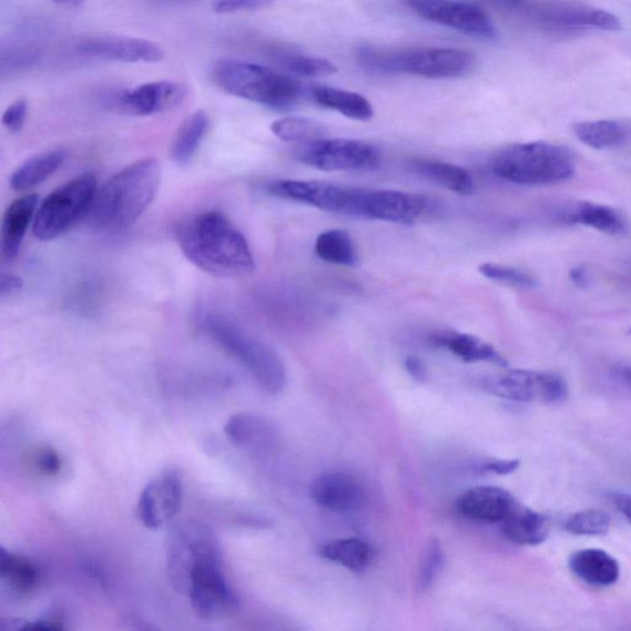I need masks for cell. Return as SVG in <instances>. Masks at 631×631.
Here are the masks:
<instances>
[{
  "label": "cell",
  "mask_w": 631,
  "mask_h": 631,
  "mask_svg": "<svg viewBox=\"0 0 631 631\" xmlns=\"http://www.w3.org/2000/svg\"><path fill=\"white\" fill-rule=\"evenodd\" d=\"M186 259L218 278H238L256 268L248 241L220 212H204L186 218L176 231Z\"/></svg>",
  "instance_id": "6da1fadb"
},
{
  "label": "cell",
  "mask_w": 631,
  "mask_h": 631,
  "mask_svg": "<svg viewBox=\"0 0 631 631\" xmlns=\"http://www.w3.org/2000/svg\"><path fill=\"white\" fill-rule=\"evenodd\" d=\"M162 180L161 165L143 159L116 173L96 191L88 216L99 231L124 232L145 214L156 197Z\"/></svg>",
  "instance_id": "7a4b0ae2"
},
{
  "label": "cell",
  "mask_w": 631,
  "mask_h": 631,
  "mask_svg": "<svg viewBox=\"0 0 631 631\" xmlns=\"http://www.w3.org/2000/svg\"><path fill=\"white\" fill-rule=\"evenodd\" d=\"M214 80L227 94L274 110L292 109L306 95L294 77L248 61H220Z\"/></svg>",
  "instance_id": "3957f363"
},
{
  "label": "cell",
  "mask_w": 631,
  "mask_h": 631,
  "mask_svg": "<svg viewBox=\"0 0 631 631\" xmlns=\"http://www.w3.org/2000/svg\"><path fill=\"white\" fill-rule=\"evenodd\" d=\"M492 171L519 185H551L567 182L576 173L573 152L546 141L516 143L495 154Z\"/></svg>",
  "instance_id": "277c9868"
},
{
  "label": "cell",
  "mask_w": 631,
  "mask_h": 631,
  "mask_svg": "<svg viewBox=\"0 0 631 631\" xmlns=\"http://www.w3.org/2000/svg\"><path fill=\"white\" fill-rule=\"evenodd\" d=\"M201 327L216 345L237 359L264 391L275 395L283 391L286 372L282 359L263 342L251 337L223 315L205 314Z\"/></svg>",
  "instance_id": "5b68a950"
},
{
  "label": "cell",
  "mask_w": 631,
  "mask_h": 631,
  "mask_svg": "<svg viewBox=\"0 0 631 631\" xmlns=\"http://www.w3.org/2000/svg\"><path fill=\"white\" fill-rule=\"evenodd\" d=\"M358 60L363 68L380 73H404L424 79H460L469 74L476 63L472 53L457 49H417L385 52L360 49Z\"/></svg>",
  "instance_id": "8992f818"
},
{
  "label": "cell",
  "mask_w": 631,
  "mask_h": 631,
  "mask_svg": "<svg viewBox=\"0 0 631 631\" xmlns=\"http://www.w3.org/2000/svg\"><path fill=\"white\" fill-rule=\"evenodd\" d=\"M96 191V180L91 173L77 175L59 186L38 208L32 234L40 241L60 237L90 213Z\"/></svg>",
  "instance_id": "52a82bcc"
},
{
  "label": "cell",
  "mask_w": 631,
  "mask_h": 631,
  "mask_svg": "<svg viewBox=\"0 0 631 631\" xmlns=\"http://www.w3.org/2000/svg\"><path fill=\"white\" fill-rule=\"evenodd\" d=\"M214 559H223V548L212 528L199 520H186L175 527L165 553L173 590L186 594L191 574L197 564Z\"/></svg>",
  "instance_id": "ba28073f"
},
{
  "label": "cell",
  "mask_w": 631,
  "mask_h": 631,
  "mask_svg": "<svg viewBox=\"0 0 631 631\" xmlns=\"http://www.w3.org/2000/svg\"><path fill=\"white\" fill-rule=\"evenodd\" d=\"M487 393L517 403L561 404L569 386L561 375L550 372L513 369L484 380Z\"/></svg>",
  "instance_id": "9c48e42d"
},
{
  "label": "cell",
  "mask_w": 631,
  "mask_h": 631,
  "mask_svg": "<svg viewBox=\"0 0 631 631\" xmlns=\"http://www.w3.org/2000/svg\"><path fill=\"white\" fill-rule=\"evenodd\" d=\"M223 562L224 559L204 561L191 574L186 596L202 619L214 620L237 612L238 598L225 578Z\"/></svg>",
  "instance_id": "30bf717a"
},
{
  "label": "cell",
  "mask_w": 631,
  "mask_h": 631,
  "mask_svg": "<svg viewBox=\"0 0 631 631\" xmlns=\"http://www.w3.org/2000/svg\"><path fill=\"white\" fill-rule=\"evenodd\" d=\"M297 159L319 171L350 172L374 169L379 162V152L358 140L324 139L302 146Z\"/></svg>",
  "instance_id": "8fae6325"
},
{
  "label": "cell",
  "mask_w": 631,
  "mask_h": 631,
  "mask_svg": "<svg viewBox=\"0 0 631 631\" xmlns=\"http://www.w3.org/2000/svg\"><path fill=\"white\" fill-rule=\"evenodd\" d=\"M267 192L286 201L303 203L327 213L357 216L359 190L318 181L282 180L267 185Z\"/></svg>",
  "instance_id": "7c38bea8"
},
{
  "label": "cell",
  "mask_w": 631,
  "mask_h": 631,
  "mask_svg": "<svg viewBox=\"0 0 631 631\" xmlns=\"http://www.w3.org/2000/svg\"><path fill=\"white\" fill-rule=\"evenodd\" d=\"M408 7L430 23L447 27L475 39L496 38L492 20L479 6L459 0H408Z\"/></svg>",
  "instance_id": "4fadbf2b"
},
{
  "label": "cell",
  "mask_w": 631,
  "mask_h": 631,
  "mask_svg": "<svg viewBox=\"0 0 631 631\" xmlns=\"http://www.w3.org/2000/svg\"><path fill=\"white\" fill-rule=\"evenodd\" d=\"M529 13L538 26L556 31H617L622 28L619 19L607 10L560 0L538 3Z\"/></svg>",
  "instance_id": "5bb4252c"
},
{
  "label": "cell",
  "mask_w": 631,
  "mask_h": 631,
  "mask_svg": "<svg viewBox=\"0 0 631 631\" xmlns=\"http://www.w3.org/2000/svg\"><path fill=\"white\" fill-rule=\"evenodd\" d=\"M183 505V481L176 471H165L143 489L138 503L141 523L159 529L171 522Z\"/></svg>",
  "instance_id": "9a60e30c"
},
{
  "label": "cell",
  "mask_w": 631,
  "mask_h": 631,
  "mask_svg": "<svg viewBox=\"0 0 631 631\" xmlns=\"http://www.w3.org/2000/svg\"><path fill=\"white\" fill-rule=\"evenodd\" d=\"M424 196L397 191L360 190L357 216L393 224H415L426 213Z\"/></svg>",
  "instance_id": "2e32d148"
},
{
  "label": "cell",
  "mask_w": 631,
  "mask_h": 631,
  "mask_svg": "<svg viewBox=\"0 0 631 631\" xmlns=\"http://www.w3.org/2000/svg\"><path fill=\"white\" fill-rule=\"evenodd\" d=\"M309 493L319 507L337 513L359 511L367 502V491L358 478L340 470L318 475Z\"/></svg>",
  "instance_id": "e0dca14e"
},
{
  "label": "cell",
  "mask_w": 631,
  "mask_h": 631,
  "mask_svg": "<svg viewBox=\"0 0 631 631\" xmlns=\"http://www.w3.org/2000/svg\"><path fill=\"white\" fill-rule=\"evenodd\" d=\"M79 49L85 57L123 63H159L165 57L160 43L129 37L88 39Z\"/></svg>",
  "instance_id": "ac0fdd59"
},
{
  "label": "cell",
  "mask_w": 631,
  "mask_h": 631,
  "mask_svg": "<svg viewBox=\"0 0 631 631\" xmlns=\"http://www.w3.org/2000/svg\"><path fill=\"white\" fill-rule=\"evenodd\" d=\"M185 88L172 81L143 83L121 93L118 103L126 113L136 116H152L171 112L185 99Z\"/></svg>",
  "instance_id": "d6986e66"
},
{
  "label": "cell",
  "mask_w": 631,
  "mask_h": 631,
  "mask_svg": "<svg viewBox=\"0 0 631 631\" xmlns=\"http://www.w3.org/2000/svg\"><path fill=\"white\" fill-rule=\"evenodd\" d=\"M517 505L515 497L501 487L479 486L462 492L458 498V512L474 522H503Z\"/></svg>",
  "instance_id": "ffe728a7"
},
{
  "label": "cell",
  "mask_w": 631,
  "mask_h": 631,
  "mask_svg": "<svg viewBox=\"0 0 631 631\" xmlns=\"http://www.w3.org/2000/svg\"><path fill=\"white\" fill-rule=\"evenodd\" d=\"M225 434L238 448L267 456L279 445V434L267 418L252 414L232 416L225 426Z\"/></svg>",
  "instance_id": "44dd1931"
},
{
  "label": "cell",
  "mask_w": 631,
  "mask_h": 631,
  "mask_svg": "<svg viewBox=\"0 0 631 631\" xmlns=\"http://www.w3.org/2000/svg\"><path fill=\"white\" fill-rule=\"evenodd\" d=\"M559 220L569 225H583L611 236L624 235L627 220L614 207L580 202L567 206L559 213Z\"/></svg>",
  "instance_id": "7402d4cb"
},
{
  "label": "cell",
  "mask_w": 631,
  "mask_h": 631,
  "mask_svg": "<svg viewBox=\"0 0 631 631\" xmlns=\"http://www.w3.org/2000/svg\"><path fill=\"white\" fill-rule=\"evenodd\" d=\"M38 205L39 196L28 194L17 199L6 210L0 240H2L3 256L7 259L13 261L19 256L31 220L37 215Z\"/></svg>",
  "instance_id": "603a6c76"
},
{
  "label": "cell",
  "mask_w": 631,
  "mask_h": 631,
  "mask_svg": "<svg viewBox=\"0 0 631 631\" xmlns=\"http://www.w3.org/2000/svg\"><path fill=\"white\" fill-rule=\"evenodd\" d=\"M569 568L580 580L594 587L613 586L620 567L611 553L602 549H582L572 553Z\"/></svg>",
  "instance_id": "cb8c5ba5"
},
{
  "label": "cell",
  "mask_w": 631,
  "mask_h": 631,
  "mask_svg": "<svg viewBox=\"0 0 631 631\" xmlns=\"http://www.w3.org/2000/svg\"><path fill=\"white\" fill-rule=\"evenodd\" d=\"M502 523L505 537L518 546L537 547L549 536L547 517L519 505L513 507Z\"/></svg>",
  "instance_id": "d4e9b609"
},
{
  "label": "cell",
  "mask_w": 631,
  "mask_h": 631,
  "mask_svg": "<svg viewBox=\"0 0 631 631\" xmlns=\"http://www.w3.org/2000/svg\"><path fill=\"white\" fill-rule=\"evenodd\" d=\"M436 347L445 348L467 363H493L505 367L506 359L495 347L479 337L460 334L456 330L440 332L430 337Z\"/></svg>",
  "instance_id": "484cf974"
},
{
  "label": "cell",
  "mask_w": 631,
  "mask_h": 631,
  "mask_svg": "<svg viewBox=\"0 0 631 631\" xmlns=\"http://www.w3.org/2000/svg\"><path fill=\"white\" fill-rule=\"evenodd\" d=\"M574 136L593 150L622 147L631 141V123L627 120L583 121L573 126Z\"/></svg>",
  "instance_id": "4316f807"
},
{
  "label": "cell",
  "mask_w": 631,
  "mask_h": 631,
  "mask_svg": "<svg viewBox=\"0 0 631 631\" xmlns=\"http://www.w3.org/2000/svg\"><path fill=\"white\" fill-rule=\"evenodd\" d=\"M411 171L419 179L446 187V190L459 195H470L475 191V182L470 172L457 164L417 160L411 162Z\"/></svg>",
  "instance_id": "83f0119b"
},
{
  "label": "cell",
  "mask_w": 631,
  "mask_h": 631,
  "mask_svg": "<svg viewBox=\"0 0 631 631\" xmlns=\"http://www.w3.org/2000/svg\"><path fill=\"white\" fill-rule=\"evenodd\" d=\"M308 94L319 106L335 110V112L353 120L368 121L374 115V109L368 99L358 93L326 85H315L309 88Z\"/></svg>",
  "instance_id": "f1b7e54d"
},
{
  "label": "cell",
  "mask_w": 631,
  "mask_h": 631,
  "mask_svg": "<svg viewBox=\"0 0 631 631\" xmlns=\"http://www.w3.org/2000/svg\"><path fill=\"white\" fill-rule=\"evenodd\" d=\"M64 160L65 152L62 150L38 153L19 165L12 179H10V185H12L16 192L32 190V187L49 180L61 167Z\"/></svg>",
  "instance_id": "f546056e"
},
{
  "label": "cell",
  "mask_w": 631,
  "mask_h": 631,
  "mask_svg": "<svg viewBox=\"0 0 631 631\" xmlns=\"http://www.w3.org/2000/svg\"><path fill=\"white\" fill-rule=\"evenodd\" d=\"M207 130L208 116L203 110H196V112L187 116L173 141V160L179 164L190 163L199 147H201Z\"/></svg>",
  "instance_id": "4dcf8cb0"
},
{
  "label": "cell",
  "mask_w": 631,
  "mask_h": 631,
  "mask_svg": "<svg viewBox=\"0 0 631 631\" xmlns=\"http://www.w3.org/2000/svg\"><path fill=\"white\" fill-rule=\"evenodd\" d=\"M0 578L19 593H29L37 589L40 572L29 559L0 549Z\"/></svg>",
  "instance_id": "1f68e13d"
},
{
  "label": "cell",
  "mask_w": 631,
  "mask_h": 631,
  "mask_svg": "<svg viewBox=\"0 0 631 631\" xmlns=\"http://www.w3.org/2000/svg\"><path fill=\"white\" fill-rule=\"evenodd\" d=\"M320 557L352 571H363L372 560V549L359 538H345L327 542L319 549Z\"/></svg>",
  "instance_id": "d6a6232c"
},
{
  "label": "cell",
  "mask_w": 631,
  "mask_h": 631,
  "mask_svg": "<svg viewBox=\"0 0 631 631\" xmlns=\"http://www.w3.org/2000/svg\"><path fill=\"white\" fill-rule=\"evenodd\" d=\"M315 253L319 259L346 267H354L359 261L356 243L343 230H329L320 234L315 243Z\"/></svg>",
  "instance_id": "836d02e7"
},
{
  "label": "cell",
  "mask_w": 631,
  "mask_h": 631,
  "mask_svg": "<svg viewBox=\"0 0 631 631\" xmlns=\"http://www.w3.org/2000/svg\"><path fill=\"white\" fill-rule=\"evenodd\" d=\"M273 134L284 142L308 145L327 139L328 130L315 120L304 118H284L274 121L271 126Z\"/></svg>",
  "instance_id": "e575fe53"
},
{
  "label": "cell",
  "mask_w": 631,
  "mask_h": 631,
  "mask_svg": "<svg viewBox=\"0 0 631 631\" xmlns=\"http://www.w3.org/2000/svg\"><path fill=\"white\" fill-rule=\"evenodd\" d=\"M282 68L296 77L320 79L338 72L337 65L325 59L305 57V54L286 53L278 58Z\"/></svg>",
  "instance_id": "d590c367"
},
{
  "label": "cell",
  "mask_w": 631,
  "mask_h": 631,
  "mask_svg": "<svg viewBox=\"0 0 631 631\" xmlns=\"http://www.w3.org/2000/svg\"><path fill=\"white\" fill-rule=\"evenodd\" d=\"M612 526V518L602 509H586L569 517L564 529L573 536L597 537L608 533Z\"/></svg>",
  "instance_id": "8d00e7d4"
},
{
  "label": "cell",
  "mask_w": 631,
  "mask_h": 631,
  "mask_svg": "<svg viewBox=\"0 0 631 631\" xmlns=\"http://www.w3.org/2000/svg\"><path fill=\"white\" fill-rule=\"evenodd\" d=\"M445 567V551L438 539H431L424 552L418 569V590L426 592L434 587Z\"/></svg>",
  "instance_id": "74e56055"
},
{
  "label": "cell",
  "mask_w": 631,
  "mask_h": 631,
  "mask_svg": "<svg viewBox=\"0 0 631 631\" xmlns=\"http://www.w3.org/2000/svg\"><path fill=\"white\" fill-rule=\"evenodd\" d=\"M479 271L487 279L518 287V289H535L538 285L535 275L502 264L485 263L480 265Z\"/></svg>",
  "instance_id": "f35d334b"
},
{
  "label": "cell",
  "mask_w": 631,
  "mask_h": 631,
  "mask_svg": "<svg viewBox=\"0 0 631 631\" xmlns=\"http://www.w3.org/2000/svg\"><path fill=\"white\" fill-rule=\"evenodd\" d=\"M39 61V53L32 49H14L2 54V70H24Z\"/></svg>",
  "instance_id": "ab89813d"
},
{
  "label": "cell",
  "mask_w": 631,
  "mask_h": 631,
  "mask_svg": "<svg viewBox=\"0 0 631 631\" xmlns=\"http://www.w3.org/2000/svg\"><path fill=\"white\" fill-rule=\"evenodd\" d=\"M272 3L273 0H215L213 10L217 14H234L267 8Z\"/></svg>",
  "instance_id": "60d3db41"
},
{
  "label": "cell",
  "mask_w": 631,
  "mask_h": 631,
  "mask_svg": "<svg viewBox=\"0 0 631 631\" xmlns=\"http://www.w3.org/2000/svg\"><path fill=\"white\" fill-rule=\"evenodd\" d=\"M28 102L26 99H18L12 105H9L3 114V126L13 134H18L24 129L28 116Z\"/></svg>",
  "instance_id": "b9f144b4"
},
{
  "label": "cell",
  "mask_w": 631,
  "mask_h": 631,
  "mask_svg": "<svg viewBox=\"0 0 631 631\" xmlns=\"http://www.w3.org/2000/svg\"><path fill=\"white\" fill-rule=\"evenodd\" d=\"M35 468L43 475H58L62 468L61 457L52 448H42L34 458Z\"/></svg>",
  "instance_id": "7bdbcfd3"
},
{
  "label": "cell",
  "mask_w": 631,
  "mask_h": 631,
  "mask_svg": "<svg viewBox=\"0 0 631 631\" xmlns=\"http://www.w3.org/2000/svg\"><path fill=\"white\" fill-rule=\"evenodd\" d=\"M520 461L511 460H492L484 465V470L491 471L497 475L513 474L519 468Z\"/></svg>",
  "instance_id": "ee69618b"
},
{
  "label": "cell",
  "mask_w": 631,
  "mask_h": 631,
  "mask_svg": "<svg viewBox=\"0 0 631 631\" xmlns=\"http://www.w3.org/2000/svg\"><path fill=\"white\" fill-rule=\"evenodd\" d=\"M405 368L413 378L419 383H424L428 378L426 365L423 360L415 356H409L405 360Z\"/></svg>",
  "instance_id": "f6af8a7d"
},
{
  "label": "cell",
  "mask_w": 631,
  "mask_h": 631,
  "mask_svg": "<svg viewBox=\"0 0 631 631\" xmlns=\"http://www.w3.org/2000/svg\"><path fill=\"white\" fill-rule=\"evenodd\" d=\"M21 287H23V281L18 278V276L3 274L2 286H0V294H2L3 297L19 292Z\"/></svg>",
  "instance_id": "bcb514c9"
},
{
  "label": "cell",
  "mask_w": 631,
  "mask_h": 631,
  "mask_svg": "<svg viewBox=\"0 0 631 631\" xmlns=\"http://www.w3.org/2000/svg\"><path fill=\"white\" fill-rule=\"evenodd\" d=\"M613 501L618 511L631 523V493H615L613 495Z\"/></svg>",
  "instance_id": "7dc6e473"
},
{
  "label": "cell",
  "mask_w": 631,
  "mask_h": 631,
  "mask_svg": "<svg viewBox=\"0 0 631 631\" xmlns=\"http://www.w3.org/2000/svg\"><path fill=\"white\" fill-rule=\"evenodd\" d=\"M570 281L580 287H584L589 284V272L583 267V265H578V267H573L570 273Z\"/></svg>",
  "instance_id": "c3c4849f"
},
{
  "label": "cell",
  "mask_w": 631,
  "mask_h": 631,
  "mask_svg": "<svg viewBox=\"0 0 631 631\" xmlns=\"http://www.w3.org/2000/svg\"><path fill=\"white\" fill-rule=\"evenodd\" d=\"M485 2L502 8H517L522 4L525 0H485Z\"/></svg>",
  "instance_id": "681fc988"
},
{
  "label": "cell",
  "mask_w": 631,
  "mask_h": 631,
  "mask_svg": "<svg viewBox=\"0 0 631 631\" xmlns=\"http://www.w3.org/2000/svg\"><path fill=\"white\" fill-rule=\"evenodd\" d=\"M54 4L68 8H81L85 0H52Z\"/></svg>",
  "instance_id": "f907efd6"
},
{
  "label": "cell",
  "mask_w": 631,
  "mask_h": 631,
  "mask_svg": "<svg viewBox=\"0 0 631 631\" xmlns=\"http://www.w3.org/2000/svg\"><path fill=\"white\" fill-rule=\"evenodd\" d=\"M625 272H627L628 278L631 281V261H630V263L628 264V267H627Z\"/></svg>",
  "instance_id": "816d5d0a"
},
{
  "label": "cell",
  "mask_w": 631,
  "mask_h": 631,
  "mask_svg": "<svg viewBox=\"0 0 631 631\" xmlns=\"http://www.w3.org/2000/svg\"><path fill=\"white\" fill-rule=\"evenodd\" d=\"M627 378L631 381V373L627 375Z\"/></svg>",
  "instance_id": "f5cc1de1"
},
{
  "label": "cell",
  "mask_w": 631,
  "mask_h": 631,
  "mask_svg": "<svg viewBox=\"0 0 631 631\" xmlns=\"http://www.w3.org/2000/svg\"><path fill=\"white\" fill-rule=\"evenodd\" d=\"M629 335L631 336V328L629 329Z\"/></svg>",
  "instance_id": "db71d44e"
}]
</instances>
